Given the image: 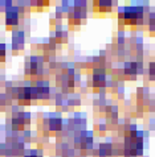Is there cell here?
Here are the masks:
<instances>
[{"instance_id":"obj_1","label":"cell","mask_w":155,"mask_h":157,"mask_svg":"<svg viewBox=\"0 0 155 157\" xmlns=\"http://www.w3.org/2000/svg\"><path fill=\"white\" fill-rule=\"evenodd\" d=\"M122 16L127 24H134L142 20L143 10L139 7H129V8H125V12L122 13Z\"/></svg>"},{"instance_id":"obj_2","label":"cell","mask_w":155,"mask_h":157,"mask_svg":"<svg viewBox=\"0 0 155 157\" xmlns=\"http://www.w3.org/2000/svg\"><path fill=\"white\" fill-rule=\"evenodd\" d=\"M6 21H7V25L8 27H12V25H16L17 21H19V15H17V11L16 10H10L7 12V17H6Z\"/></svg>"},{"instance_id":"obj_3","label":"cell","mask_w":155,"mask_h":157,"mask_svg":"<svg viewBox=\"0 0 155 157\" xmlns=\"http://www.w3.org/2000/svg\"><path fill=\"white\" fill-rule=\"evenodd\" d=\"M93 79H94V85L97 86H104L105 82H106V75L102 70H96L94 71V77H93Z\"/></svg>"},{"instance_id":"obj_4","label":"cell","mask_w":155,"mask_h":157,"mask_svg":"<svg viewBox=\"0 0 155 157\" xmlns=\"http://www.w3.org/2000/svg\"><path fill=\"white\" fill-rule=\"evenodd\" d=\"M125 73L127 75H135L138 73V63H134V62L125 63Z\"/></svg>"},{"instance_id":"obj_5","label":"cell","mask_w":155,"mask_h":157,"mask_svg":"<svg viewBox=\"0 0 155 157\" xmlns=\"http://www.w3.org/2000/svg\"><path fill=\"white\" fill-rule=\"evenodd\" d=\"M113 152V147L110 144H101L100 145V156L101 157H109Z\"/></svg>"},{"instance_id":"obj_6","label":"cell","mask_w":155,"mask_h":157,"mask_svg":"<svg viewBox=\"0 0 155 157\" xmlns=\"http://www.w3.org/2000/svg\"><path fill=\"white\" fill-rule=\"evenodd\" d=\"M98 6H100L101 11H110V8H112V2H100Z\"/></svg>"},{"instance_id":"obj_7","label":"cell","mask_w":155,"mask_h":157,"mask_svg":"<svg viewBox=\"0 0 155 157\" xmlns=\"http://www.w3.org/2000/svg\"><path fill=\"white\" fill-rule=\"evenodd\" d=\"M61 124H63L61 119H53V120H51V128L52 129H60Z\"/></svg>"},{"instance_id":"obj_8","label":"cell","mask_w":155,"mask_h":157,"mask_svg":"<svg viewBox=\"0 0 155 157\" xmlns=\"http://www.w3.org/2000/svg\"><path fill=\"white\" fill-rule=\"evenodd\" d=\"M150 29L155 32V13L150 15Z\"/></svg>"},{"instance_id":"obj_9","label":"cell","mask_w":155,"mask_h":157,"mask_svg":"<svg viewBox=\"0 0 155 157\" xmlns=\"http://www.w3.org/2000/svg\"><path fill=\"white\" fill-rule=\"evenodd\" d=\"M4 56H6V46L0 44V61L4 59Z\"/></svg>"},{"instance_id":"obj_10","label":"cell","mask_w":155,"mask_h":157,"mask_svg":"<svg viewBox=\"0 0 155 157\" xmlns=\"http://www.w3.org/2000/svg\"><path fill=\"white\" fill-rule=\"evenodd\" d=\"M150 75L151 78H155V62L150 63Z\"/></svg>"},{"instance_id":"obj_11","label":"cell","mask_w":155,"mask_h":157,"mask_svg":"<svg viewBox=\"0 0 155 157\" xmlns=\"http://www.w3.org/2000/svg\"><path fill=\"white\" fill-rule=\"evenodd\" d=\"M27 157H37V156H35V155H31V156H27Z\"/></svg>"}]
</instances>
